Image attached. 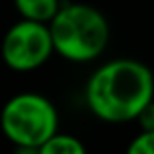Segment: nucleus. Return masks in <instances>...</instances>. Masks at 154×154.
<instances>
[{"mask_svg":"<svg viewBox=\"0 0 154 154\" xmlns=\"http://www.w3.org/2000/svg\"><path fill=\"white\" fill-rule=\"evenodd\" d=\"M154 99V73L131 57L111 59L91 73L85 101L91 113L105 122H131Z\"/></svg>","mask_w":154,"mask_h":154,"instance_id":"f257e3e1","label":"nucleus"},{"mask_svg":"<svg viewBox=\"0 0 154 154\" xmlns=\"http://www.w3.org/2000/svg\"><path fill=\"white\" fill-rule=\"evenodd\" d=\"M51 45L57 55L73 63L97 59L109 44L111 30L105 14L83 2L61 4L48 22Z\"/></svg>","mask_w":154,"mask_h":154,"instance_id":"f03ea898","label":"nucleus"},{"mask_svg":"<svg viewBox=\"0 0 154 154\" xmlns=\"http://www.w3.org/2000/svg\"><path fill=\"white\" fill-rule=\"evenodd\" d=\"M2 134L14 146H40L59 128V115L48 97L40 93H18L0 111Z\"/></svg>","mask_w":154,"mask_h":154,"instance_id":"7ed1b4c3","label":"nucleus"},{"mask_svg":"<svg viewBox=\"0 0 154 154\" xmlns=\"http://www.w3.org/2000/svg\"><path fill=\"white\" fill-rule=\"evenodd\" d=\"M2 61L12 71H34L51 57L54 45L48 24L20 20L8 28L0 45Z\"/></svg>","mask_w":154,"mask_h":154,"instance_id":"20e7f679","label":"nucleus"},{"mask_svg":"<svg viewBox=\"0 0 154 154\" xmlns=\"http://www.w3.org/2000/svg\"><path fill=\"white\" fill-rule=\"evenodd\" d=\"M61 6V0H14V8L24 20L48 24Z\"/></svg>","mask_w":154,"mask_h":154,"instance_id":"39448f33","label":"nucleus"},{"mask_svg":"<svg viewBox=\"0 0 154 154\" xmlns=\"http://www.w3.org/2000/svg\"><path fill=\"white\" fill-rule=\"evenodd\" d=\"M38 154H87V150L77 136L55 132L38 146Z\"/></svg>","mask_w":154,"mask_h":154,"instance_id":"423d86ee","label":"nucleus"},{"mask_svg":"<svg viewBox=\"0 0 154 154\" xmlns=\"http://www.w3.org/2000/svg\"><path fill=\"white\" fill-rule=\"evenodd\" d=\"M127 154H154V131H140L127 146Z\"/></svg>","mask_w":154,"mask_h":154,"instance_id":"0eeeda50","label":"nucleus"},{"mask_svg":"<svg viewBox=\"0 0 154 154\" xmlns=\"http://www.w3.org/2000/svg\"><path fill=\"white\" fill-rule=\"evenodd\" d=\"M136 121L140 125V131H154V99L138 111L136 115Z\"/></svg>","mask_w":154,"mask_h":154,"instance_id":"6e6552de","label":"nucleus"},{"mask_svg":"<svg viewBox=\"0 0 154 154\" xmlns=\"http://www.w3.org/2000/svg\"><path fill=\"white\" fill-rule=\"evenodd\" d=\"M14 154H38V148L36 146H16Z\"/></svg>","mask_w":154,"mask_h":154,"instance_id":"1a4fd4ad","label":"nucleus"}]
</instances>
